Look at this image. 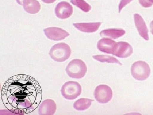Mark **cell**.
Segmentation results:
<instances>
[{
    "label": "cell",
    "instance_id": "6da1fadb",
    "mask_svg": "<svg viewBox=\"0 0 153 115\" xmlns=\"http://www.w3.org/2000/svg\"><path fill=\"white\" fill-rule=\"evenodd\" d=\"M1 97L4 105L16 114L33 112L41 104L42 90L34 78L19 74L10 78L1 90Z\"/></svg>",
    "mask_w": 153,
    "mask_h": 115
},
{
    "label": "cell",
    "instance_id": "7a4b0ae2",
    "mask_svg": "<svg viewBox=\"0 0 153 115\" xmlns=\"http://www.w3.org/2000/svg\"><path fill=\"white\" fill-rule=\"evenodd\" d=\"M87 71L86 64L79 59L71 60L66 66V71L68 76L75 79H81L85 76Z\"/></svg>",
    "mask_w": 153,
    "mask_h": 115
},
{
    "label": "cell",
    "instance_id": "3957f363",
    "mask_svg": "<svg viewBox=\"0 0 153 115\" xmlns=\"http://www.w3.org/2000/svg\"><path fill=\"white\" fill-rule=\"evenodd\" d=\"M71 54L70 47L64 43L55 44L52 46L49 52L51 58L57 62H64L69 58Z\"/></svg>",
    "mask_w": 153,
    "mask_h": 115
},
{
    "label": "cell",
    "instance_id": "277c9868",
    "mask_svg": "<svg viewBox=\"0 0 153 115\" xmlns=\"http://www.w3.org/2000/svg\"><path fill=\"white\" fill-rule=\"evenodd\" d=\"M60 91L64 98L71 100L77 98L80 95L82 87L79 83L76 81H67L62 86Z\"/></svg>",
    "mask_w": 153,
    "mask_h": 115
},
{
    "label": "cell",
    "instance_id": "5b68a950",
    "mask_svg": "<svg viewBox=\"0 0 153 115\" xmlns=\"http://www.w3.org/2000/svg\"><path fill=\"white\" fill-rule=\"evenodd\" d=\"M150 72L149 66L145 61H136L132 65L131 75L137 80H145L149 76Z\"/></svg>",
    "mask_w": 153,
    "mask_h": 115
},
{
    "label": "cell",
    "instance_id": "8992f818",
    "mask_svg": "<svg viewBox=\"0 0 153 115\" xmlns=\"http://www.w3.org/2000/svg\"><path fill=\"white\" fill-rule=\"evenodd\" d=\"M113 96L112 90L108 85H100L97 87L94 92V96L100 103L105 104L111 100Z\"/></svg>",
    "mask_w": 153,
    "mask_h": 115
},
{
    "label": "cell",
    "instance_id": "52a82bcc",
    "mask_svg": "<svg viewBox=\"0 0 153 115\" xmlns=\"http://www.w3.org/2000/svg\"><path fill=\"white\" fill-rule=\"evenodd\" d=\"M44 31L47 38L52 41H61L70 35L66 30L55 27L46 28Z\"/></svg>",
    "mask_w": 153,
    "mask_h": 115
},
{
    "label": "cell",
    "instance_id": "ba28073f",
    "mask_svg": "<svg viewBox=\"0 0 153 115\" xmlns=\"http://www.w3.org/2000/svg\"><path fill=\"white\" fill-rule=\"evenodd\" d=\"M73 12V7L69 3L66 1L58 3L55 9L56 16L62 19L69 18L72 15Z\"/></svg>",
    "mask_w": 153,
    "mask_h": 115
},
{
    "label": "cell",
    "instance_id": "9c48e42d",
    "mask_svg": "<svg viewBox=\"0 0 153 115\" xmlns=\"http://www.w3.org/2000/svg\"><path fill=\"white\" fill-rule=\"evenodd\" d=\"M133 49L131 45L125 41L117 42L116 47L113 55L119 58H126L132 54Z\"/></svg>",
    "mask_w": 153,
    "mask_h": 115
},
{
    "label": "cell",
    "instance_id": "30bf717a",
    "mask_svg": "<svg viewBox=\"0 0 153 115\" xmlns=\"http://www.w3.org/2000/svg\"><path fill=\"white\" fill-rule=\"evenodd\" d=\"M57 110V105L53 100L47 99L42 102L38 108L40 115H54Z\"/></svg>",
    "mask_w": 153,
    "mask_h": 115
},
{
    "label": "cell",
    "instance_id": "8fae6325",
    "mask_svg": "<svg viewBox=\"0 0 153 115\" xmlns=\"http://www.w3.org/2000/svg\"><path fill=\"white\" fill-rule=\"evenodd\" d=\"M117 42L112 39L103 38L97 42V49L102 52L107 54H113Z\"/></svg>",
    "mask_w": 153,
    "mask_h": 115
},
{
    "label": "cell",
    "instance_id": "7c38bea8",
    "mask_svg": "<svg viewBox=\"0 0 153 115\" xmlns=\"http://www.w3.org/2000/svg\"><path fill=\"white\" fill-rule=\"evenodd\" d=\"M135 25L139 34L145 40H149V30L142 17L138 14L134 15Z\"/></svg>",
    "mask_w": 153,
    "mask_h": 115
},
{
    "label": "cell",
    "instance_id": "4fadbf2b",
    "mask_svg": "<svg viewBox=\"0 0 153 115\" xmlns=\"http://www.w3.org/2000/svg\"><path fill=\"white\" fill-rule=\"evenodd\" d=\"M101 22H90V23H74L73 26L81 32L91 33L96 32L98 30Z\"/></svg>",
    "mask_w": 153,
    "mask_h": 115
},
{
    "label": "cell",
    "instance_id": "5bb4252c",
    "mask_svg": "<svg viewBox=\"0 0 153 115\" xmlns=\"http://www.w3.org/2000/svg\"><path fill=\"white\" fill-rule=\"evenodd\" d=\"M126 31L121 29H109L102 30L100 36L102 38L116 39L120 38L125 34Z\"/></svg>",
    "mask_w": 153,
    "mask_h": 115
},
{
    "label": "cell",
    "instance_id": "9a60e30c",
    "mask_svg": "<svg viewBox=\"0 0 153 115\" xmlns=\"http://www.w3.org/2000/svg\"><path fill=\"white\" fill-rule=\"evenodd\" d=\"M24 10L28 13H37L41 9V5L37 0H25L23 2Z\"/></svg>",
    "mask_w": 153,
    "mask_h": 115
},
{
    "label": "cell",
    "instance_id": "2e32d148",
    "mask_svg": "<svg viewBox=\"0 0 153 115\" xmlns=\"http://www.w3.org/2000/svg\"><path fill=\"white\" fill-rule=\"evenodd\" d=\"M94 100L86 98H81L76 100L73 105L75 110L78 111H83L88 109L91 106Z\"/></svg>",
    "mask_w": 153,
    "mask_h": 115
},
{
    "label": "cell",
    "instance_id": "e0dca14e",
    "mask_svg": "<svg viewBox=\"0 0 153 115\" xmlns=\"http://www.w3.org/2000/svg\"><path fill=\"white\" fill-rule=\"evenodd\" d=\"M92 57L95 60L102 63L106 62L108 63H115L122 65V63H121L118 59L111 55H93Z\"/></svg>",
    "mask_w": 153,
    "mask_h": 115
},
{
    "label": "cell",
    "instance_id": "ac0fdd59",
    "mask_svg": "<svg viewBox=\"0 0 153 115\" xmlns=\"http://www.w3.org/2000/svg\"><path fill=\"white\" fill-rule=\"evenodd\" d=\"M71 2L85 13H88L91 10V6L84 0H71Z\"/></svg>",
    "mask_w": 153,
    "mask_h": 115
},
{
    "label": "cell",
    "instance_id": "d6986e66",
    "mask_svg": "<svg viewBox=\"0 0 153 115\" xmlns=\"http://www.w3.org/2000/svg\"><path fill=\"white\" fill-rule=\"evenodd\" d=\"M153 0H139V2L143 7L149 8L152 6L153 4L151 2Z\"/></svg>",
    "mask_w": 153,
    "mask_h": 115
},
{
    "label": "cell",
    "instance_id": "ffe728a7",
    "mask_svg": "<svg viewBox=\"0 0 153 115\" xmlns=\"http://www.w3.org/2000/svg\"><path fill=\"white\" fill-rule=\"evenodd\" d=\"M132 1L133 0H121L119 5V13H120L123 8Z\"/></svg>",
    "mask_w": 153,
    "mask_h": 115
},
{
    "label": "cell",
    "instance_id": "44dd1931",
    "mask_svg": "<svg viewBox=\"0 0 153 115\" xmlns=\"http://www.w3.org/2000/svg\"><path fill=\"white\" fill-rule=\"evenodd\" d=\"M43 2L46 4H52L56 1V0H41Z\"/></svg>",
    "mask_w": 153,
    "mask_h": 115
},
{
    "label": "cell",
    "instance_id": "7402d4cb",
    "mask_svg": "<svg viewBox=\"0 0 153 115\" xmlns=\"http://www.w3.org/2000/svg\"><path fill=\"white\" fill-rule=\"evenodd\" d=\"M151 32L153 35V20L151 22L150 24Z\"/></svg>",
    "mask_w": 153,
    "mask_h": 115
},
{
    "label": "cell",
    "instance_id": "603a6c76",
    "mask_svg": "<svg viewBox=\"0 0 153 115\" xmlns=\"http://www.w3.org/2000/svg\"><path fill=\"white\" fill-rule=\"evenodd\" d=\"M25 0H16V2L19 4L21 5H23V2Z\"/></svg>",
    "mask_w": 153,
    "mask_h": 115
},
{
    "label": "cell",
    "instance_id": "cb8c5ba5",
    "mask_svg": "<svg viewBox=\"0 0 153 115\" xmlns=\"http://www.w3.org/2000/svg\"><path fill=\"white\" fill-rule=\"evenodd\" d=\"M151 2L152 3V4H153V1H151Z\"/></svg>",
    "mask_w": 153,
    "mask_h": 115
}]
</instances>
